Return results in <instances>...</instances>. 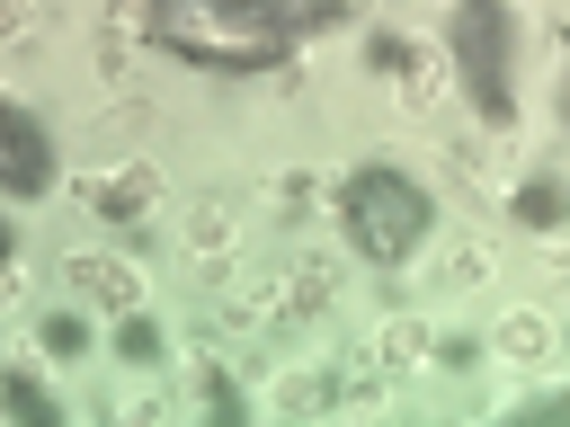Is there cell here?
Returning a JSON list of instances; mask_svg holds the SVG:
<instances>
[{"mask_svg": "<svg viewBox=\"0 0 570 427\" xmlns=\"http://www.w3.org/2000/svg\"><path fill=\"white\" fill-rule=\"evenodd\" d=\"M303 36V0H151L142 44L196 62V71H267Z\"/></svg>", "mask_w": 570, "mask_h": 427, "instance_id": "cell-1", "label": "cell"}, {"mask_svg": "<svg viewBox=\"0 0 570 427\" xmlns=\"http://www.w3.org/2000/svg\"><path fill=\"white\" fill-rule=\"evenodd\" d=\"M338 231H347V249H356L365 267H410V258L436 240V196H428L410 169L365 160V169L338 178Z\"/></svg>", "mask_w": 570, "mask_h": 427, "instance_id": "cell-2", "label": "cell"}, {"mask_svg": "<svg viewBox=\"0 0 570 427\" xmlns=\"http://www.w3.org/2000/svg\"><path fill=\"white\" fill-rule=\"evenodd\" d=\"M445 53L472 89V107L490 125H517V89H508V0H445Z\"/></svg>", "mask_w": 570, "mask_h": 427, "instance_id": "cell-3", "label": "cell"}, {"mask_svg": "<svg viewBox=\"0 0 570 427\" xmlns=\"http://www.w3.org/2000/svg\"><path fill=\"white\" fill-rule=\"evenodd\" d=\"M71 196H80L107 231H142V222L160 214V169H151V160H107V169H80Z\"/></svg>", "mask_w": 570, "mask_h": 427, "instance_id": "cell-4", "label": "cell"}, {"mask_svg": "<svg viewBox=\"0 0 570 427\" xmlns=\"http://www.w3.org/2000/svg\"><path fill=\"white\" fill-rule=\"evenodd\" d=\"M0 178H9L18 205H36V196L53 187V133H45L36 107H9V116H0Z\"/></svg>", "mask_w": 570, "mask_h": 427, "instance_id": "cell-5", "label": "cell"}, {"mask_svg": "<svg viewBox=\"0 0 570 427\" xmlns=\"http://www.w3.org/2000/svg\"><path fill=\"white\" fill-rule=\"evenodd\" d=\"M62 285H80L98 311H142V267L116 258V249H71L62 258Z\"/></svg>", "mask_w": 570, "mask_h": 427, "instance_id": "cell-6", "label": "cell"}, {"mask_svg": "<svg viewBox=\"0 0 570 427\" xmlns=\"http://www.w3.org/2000/svg\"><path fill=\"white\" fill-rule=\"evenodd\" d=\"M490 347H499V365H517V374H543L561 338H552V320H543V311H499Z\"/></svg>", "mask_w": 570, "mask_h": 427, "instance_id": "cell-7", "label": "cell"}, {"mask_svg": "<svg viewBox=\"0 0 570 427\" xmlns=\"http://www.w3.org/2000/svg\"><path fill=\"white\" fill-rule=\"evenodd\" d=\"M508 214H517V231H561V222H570V178H561V169H534V178H517Z\"/></svg>", "mask_w": 570, "mask_h": 427, "instance_id": "cell-8", "label": "cell"}, {"mask_svg": "<svg viewBox=\"0 0 570 427\" xmlns=\"http://www.w3.org/2000/svg\"><path fill=\"white\" fill-rule=\"evenodd\" d=\"M285 285H294V320H303V311H330V302H338V258H330V249H303V258L285 267Z\"/></svg>", "mask_w": 570, "mask_h": 427, "instance_id": "cell-9", "label": "cell"}, {"mask_svg": "<svg viewBox=\"0 0 570 427\" xmlns=\"http://www.w3.org/2000/svg\"><path fill=\"white\" fill-rule=\"evenodd\" d=\"M232 231H240V222H232V196H214V187H205V196L187 205V249H196V258H223V249H232Z\"/></svg>", "mask_w": 570, "mask_h": 427, "instance_id": "cell-10", "label": "cell"}, {"mask_svg": "<svg viewBox=\"0 0 570 427\" xmlns=\"http://www.w3.org/2000/svg\"><path fill=\"white\" fill-rule=\"evenodd\" d=\"M428 347H436V338H428V320H419V311H392V320L374 329V356H383L392 374H410V365H428Z\"/></svg>", "mask_w": 570, "mask_h": 427, "instance_id": "cell-11", "label": "cell"}, {"mask_svg": "<svg viewBox=\"0 0 570 427\" xmlns=\"http://www.w3.org/2000/svg\"><path fill=\"white\" fill-rule=\"evenodd\" d=\"M436 285H445V294H472V285H490V249H481V240H454V249L436 258Z\"/></svg>", "mask_w": 570, "mask_h": 427, "instance_id": "cell-12", "label": "cell"}, {"mask_svg": "<svg viewBox=\"0 0 570 427\" xmlns=\"http://www.w3.org/2000/svg\"><path fill=\"white\" fill-rule=\"evenodd\" d=\"M36 347H45L53 365H80V356H89V320H80V311H45V329H36Z\"/></svg>", "mask_w": 570, "mask_h": 427, "instance_id": "cell-13", "label": "cell"}, {"mask_svg": "<svg viewBox=\"0 0 570 427\" xmlns=\"http://www.w3.org/2000/svg\"><path fill=\"white\" fill-rule=\"evenodd\" d=\"M116 356H125L134 374H151V365L169 356V338H160V320H142V311H125V329H116Z\"/></svg>", "mask_w": 570, "mask_h": 427, "instance_id": "cell-14", "label": "cell"}, {"mask_svg": "<svg viewBox=\"0 0 570 427\" xmlns=\"http://www.w3.org/2000/svg\"><path fill=\"white\" fill-rule=\"evenodd\" d=\"M196 400H205L214 418H240V391H232V374H223V365H196Z\"/></svg>", "mask_w": 570, "mask_h": 427, "instance_id": "cell-15", "label": "cell"}, {"mask_svg": "<svg viewBox=\"0 0 570 427\" xmlns=\"http://www.w3.org/2000/svg\"><path fill=\"white\" fill-rule=\"evenodd\" d=\"M303 205H312V178H303V169H285V178H276V214H285V222H303Z\"/></svg>", "mask_w": 570, "mask_h": 427, "instance_id": "cell-16", "label": "cell"}, {"mask_svg": "<svg viewBox=\"0 0 570 427\" xmlns=\"http://www.w3.org/2000/svg\"><path fill=\"white\" fill-rule=\"evenodd\" d=\"M9 409H27V418H53V400L36 391V374H9Z\"/></svg>", "mask_w": 570, "mask_h": 427, "instance_id": "cell-17", "label": "cell"}, {"mask_svg": "<svg viewBox=\"0 0 570 427\" xmlns=\"http://www.w3.org/2000/svg\"><path fill=\"white\" fill-rule=\"evenodd\" d=\"M436 365H454V374H463V365H481V338H445V347H436Z\"/></svg>", "mask_w": 570, "mask_h": 427, "instance_id": "cell-18", "label": "cell"}, {"mask_svg": "<svg viewBox=\"0 0 570 427\" xmlns=\"http://www.w3.org/2000/svg\"><path fill=\"white\" fill-rule=\"evenodd\" d=\"M561 116H570V80H561Z\"/></svg>", "mask_w": 570, "mask_h": 427, "instance_id": "cell-19", "label": "cell"}]
</instances>
